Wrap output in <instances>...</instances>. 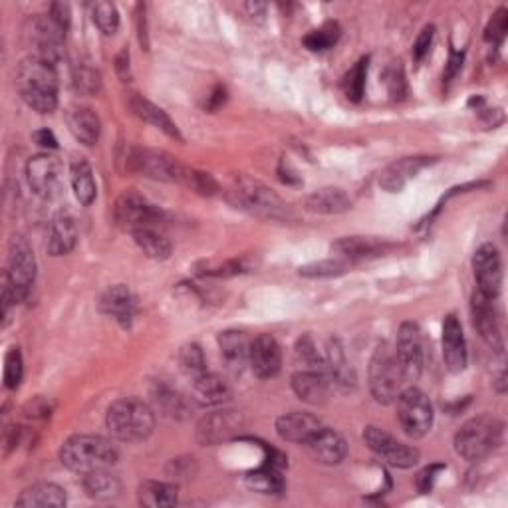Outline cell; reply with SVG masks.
I'll return each instance as SVG.
<instances>
[{
	"label": "cell",
	"mask_w": 508,
	"mask_h": 508,
	"mask_svg": "<svg viewBox=\"0 0 508 508\" xmlns=\"http://www.w3.org/2000/svg\"><path fill=\"white\" fill-rule=\"evenodd\" d=\"M16 90L28 108L52 113L58 106V76L48 62L28 56L16 70Z\"/></svg>",
	"instance_id": "6da1fadb"
},
{
	"label": "cell",
	"mask_w": 508,
	"mask_h": 508,
	"mask_svg": "<svg viewBox=\"0 0 508 508\" xmlns=\"http://www.w3.org/2000/svg\"><path fill=\"white\" fill-rule=\"evenodd\" d=\"M118 459L120 451L116 445L100 435H74L66 439L60 449L62 465L80 474L110 469Z\"/></svg>",
	"instance_id": "7a4b0ae2"
},
{
	"label": "cell",
	"mask_w": 508,
	"mask_h": 508,
	"mask_svg": "<svg viewBox=\"0 0 508 508\" xmlns=\"http://www.w3.org/2000/svg\"><path fill=\"white\" fill-rule=\"evenodd\" d=\"M106 425L118 441L139 443L153 433L155 413L148 403L138 398H123L110 406Z\"/></svg>",
	"instance_id": "3957f363"
},
{
	"label": "cell",
	"mask_w": 508,
	"mask_h": 508,
	"mask_svg": "<svg viewBox=\"0 0 508 508\" xmlns=\"http://www.w3.org/2000/svg\"><path fill=\"white\" fill-rule=\"evenodd\" d=\"M504 425L501 419L491 416H479L466 421L455 435V451L465 461H483L501 447Z\"/></svg>",
	"instance_id": "277c9868"
},
{
	"label": "cell",
	"mask_w": 508,
	"mask_h": 508,
	"mask_svg": "<svg viewBox=\"0 0 508 508\" xmlns=\"http://www.w3.org/2000/svg\"><path fill=\"white\" fill-rule=\"evenodd\" d=\"M369 391L373 399L378 403H393L401 393V386L406 381L403 369L399 366V359L396 356V348H391L388 341L381 344L373 351L369 359Z\"/></svg>",
	"instance_id": "5b68a950"
},
{
	"label": "cell",
	"mask_w": 508,
	"mask_h": 508,
	"mask_svg": "<svg viewBox=\"0 0 508 508\" xmlns=\"http://www.w3.org/2000/svg\"><path fill=\"white\" fill-rule=\"evenodd\" d=\"M233 201L238 209H244L264 219H284L288 209L283 199L261 181L241 175L233 187Z\"/></svg>",
	"instance_id": "8992f818"
},
{
	"label": "cell",
	"mask_w": 508,
	"mask_h": 508,
	"mask_svg": "<svg viewBox=\"0 0 508 508\" xmlns=\"http://www.w3.org/2000/svg\"><path fill=\"white\" fill-rule=\"evenodd\" d=\"M64 34L66 30L58 26L48 14L30 16L24 24V43L30 56L44 60L52 66L64 54Z\"/></svg>",
	"instance_id": "52a82bcc"
},
{
	"label": "cell",
	"mask_w": 508,
	"mask_h": 508,
	"mask_svg": "<svg viewBox=\"0 0 508 508\" xmlns=\"http://www.w3.org/2000/svg\"><path fill=\"white\" fill-rule=\"evenodd\" d=\"M5 274L14 290L18 302H24L30 292H33L36 280V258L23 235L10 236Z\"/></svg>",
	"instance_id": "ba28073f"
},
{
	"label": "cell",
	"mask_w": 508,
	"mask_h": 508,
	"mask_svg": "<svg viewBox=\"0 0 508 508\" xmlns=\"http://www.w3.org/2000/svg\"><path fill=\"white\" fill-rule=\"evenodd\" d=\"M396 403H398L399 425L409 437L421 439L431 431L433 406L429 398L425 396V391L417 388L401 389Z\"/></svg>",
	"instance_id": "9c48e42d"
},
{
	"label": "cell",
	"mask_w": 508,
	"mask_h": 508,
	"mask_svg": "<svg viewBox=\"0 0 508 508\" xmlns=\"http://www.w3.org/2000/svg\"><path fill=\"white\" fill-rule=\"evenodd\" d=\"M128 169L131 173H138L141 177H148L153 181H169L181 183L185 175V165L171 158L169 153L155 151V149H131L128 153Z\"/></svg>",
	"instance_id": "30bf717a"
},
{
	"label": "cell",
	"mask_w": 508,
	"mask_h": 508,
	"mask_svg": "<svg viewBox=\"0 0 508 508\" xmlns=\"http://www.w3.org/2000/svg\"><path fill=\"white\" fill-rule=\"evenodd\" d=\"M113 216H116V223L121 229L133 233L158 225L161 221V211L145 199L143 195L129 189L116 201Z\"/></svg>",
	"instance_id": "8fae6325"
},
{
	"label": "cell",
	"mask_w": 508,
	"mask_h": 508,
	"mask_svg": "<svg viewBox=\"0 0 508 508\" xmlns=\"http://www.w3.org/2000/svg\"><path fill=\"white\" fill-rule=\"evenodd\" d=\"M396 356L406 381H416L425 368V338L416 322H403L398 331Z\"/></svg>",
	"instance_id": "7c38bea8"
},
{
	"label": "cell",
	"mask_w": 508,
	"mask_h": 508,
	"mask_svg": "<svg viewBox=\"0 0 508 508\" xmlns=\"http://www.w3.org/2000/svg\"><path fill=\"white\" fill-rule=\"evenodd\" d=\"M364 441L379 459H383L391 466H398V469H409V466L417 465L419 461V451L416 447L398 441L393 435L379 427H373V425L366 427Z\"/></svg>",
	"instance_id": "4fadbf2b"
},
{
	"label": "cell",
	"mask_w": 508,
	"mask_h": 508,
	"mask_svg": "<svg viewBox=\"0 0 508 508\" xmlns=\"http://www.w3.org/2000/svg\"><path fill=\"white\" fill-rule=\"evenodd\" d=\"M473 271L479 290L486 298H496L503 290V258L499 248L486 243L473 256Z\"/></svg>",
	"instance_id": "5bb4252c"
},
{
	"label": "cell",
	"mask_w": 508,
	"mask_h": 508,
	"mask_svg": "<svg viewBox=\"0 0 508 508\" xmlns=\"http://www.w3.org/2000/svg\"><path fill=\"white\" fill-rule=\"evenodd\" d=\"M243 429V417L236 411L223 409V411H213L209 416H205L201 423L196 425V441L205 447H213L233 439L238 431Z\"/></svg>",
	"instance_id": "9a60e30c"
},
{
	"label": "cell",
	"mask_w": 508,
	"mask_h": 508,
	"mask_svg": "<svg viewBox=\"0 0 508 508\" xmlns=\"http://www.w3.org/2000/svg\"><path fill=\"white\" fill-rule=\"evenodd\" d=\"M248 364H251L254 376L261 379L278 376L280 368H283V351H280L276 338L271 334L256 336L248 350Z\"/></svg>",
	"instance_id": "2e32d148"
},
{
	"label": "cell",
	"mask_w": 508,
	"mask_h": 508,
	"mask_svg": "<svg viewBox=\"0 0 508 508\" xmlns=\"http://www.w3.org/2000/svg\"><path fill=\"white\" fill-rule=\"evenodd\" d=\"M431 163L433 158H427V155H413V158H401L398 161H393L381 171L379 187L388 193H399L406 189V185L411 179L417 177L421 169H425Z\"/></svg>",
	"instance_id": "e0dca14e"
},
{
	"label": "cell",
	"mask_w": 508,
	"mask_h": 508,
	"mask_svg": "<svg viewBox=\"0 0 508 508\" xmlns=\"http://www.w3.org/2000/svg\"><path fill=\"white\" fill-rule=\"evenodd\" d=\"M391 244L388 241L376 236H341L340 241L331 244V253H336L340 261L356 263L386 254Z\"/></svg>",
	"instance_id": "ac0fdd59"
},
{
	"label": "cell",
	"mask_w": 508,
	"mask_h": 508,
	"mask_svg": "<svg viewBox=\"0 0 508 508\" xmlns=\"http://www.w3.org/2000/svg\"><path fill=\"white\" fill-rule=\"evenodd\" d=\"M443 359L451 373H461L466 368V341L459 318L449 314L443 320Z\"/></svg>",
	"instance_id": "d6986e66"
},
{
	"label": "cell",
	"mask_w": 508,
	"mask_h": 508,
	"mask_svg": "<svg viewBox=\"0 0 508 508\" xmlns=\"http://www.w3.org/2000/svg\"><path fill=\"white\" fill-rule=\"evenodd\" d=\"M473 324L479 330L481 338L494 350H503L501 320L494 310V300L486 298L481 292L473 296Z\"/></svg>",
	"instance_id": "ffe728a7"
},
{
	"label": "cell",
	"mask_w": 508,
	"mask_h": 508,
	"mask_svg": "<svg viewBox=\"0 0 508 508\" xmlns=\"http://www.w3.org/2000/svg\"><path fill=\"white\" fill-rule=\"evenodd\" d=\"M322 427L324 425L320 423V419L306 411L284 413V416L278 417L276 421L278 437L283 441L298 443V445H306Z\"/></svg>",
	"instance_id": "44dd1931"
},
{
	"label": "cell",
	"mask_w": 508,
	"mask_h": 508,
	"mask_svg": "<svg viewBox=\"0 0 508 508\" xmlns=\"http://www.w3.org/2000/svg\"><path fill=\"white\" fill-rule=\"evenodd\" d=\"M58 175H60V165L56 158H52L48 153L34 155L26 165V177L30 189L40 196H46V199L54 195V191L58 189Z\"/></svg>",
	"instance_id": "7402d4cb"
},
{
	"label": "cell",
	"mask_w": 508,
	"mask_h": 508,
	"mask_svg": "<svg viewBox=\"0 0 508 508\" xmlns=\"http://www.w3.org/2000/svg\"><path fill=\"white\" fill-rule=\"evenodd\" d=\"M308 453L312 455V459L320 465L334 466L346 459L348 455V443L341 435L334 429L322 427L312 439L306 443Z\"/></svg>",
	"instance_id": "603a6c76"
},
{
	"label": "cell",
	"mask_w": 508,
	"mask_h": 508,
	"mask_svg": "<svg viewBox=\"0 0 508 508\" xmlns=\"http://www.w3.org/2000/svg\"><path fill=\"white\" fill-rule=\"evenodd\" d=\"M330 383L328 373L320 369H300L292 376V391L298 399H302L310 406H322L330 396Z\"/></svg>",
	"instance_id": "cb8c5ba5"
},
{
	"label": "cell",
	"mask_w": 508,
	"mask_h": 508,
	"mask_svg": "<svg viewBox=\"0 0 508 508\" xmlns=\"http://www.w3.org/2000/svg\"><path fill=\"white\" fill-rule=\"evenodd\" d=\"M100 310L106 316L116 318L120 324L129 326L138 314V298L128 286H111L101 294Z\"/></svg>",
	"instance_id": "d4e9b609"
},
{
	"label": "cell",
	"mask_w": 508,
	"mask_h": 508,
	"mask_svg": "<svg viewBox=\"0 0 508 508\" xmlns=\"http://www.w3.org/2000/svg\"><path fill=\"white\" fill-rule=\"evenodd\" d=\"M128 106L133 111V116H138L141 121L161 129L165 136H169L173 139H181V133H179L177 126H175V121L161 108L151 103L148 98L139 96V93H129Z\"/></svg>",
	"instance_id": "484cf974"
},
{
	"label": "cell",
	"mask_w": 508,
	"mask_h": 508,
	"mask_svg": "<svg viewBox=\"0 0 508 508\" xmlns=\"http://www.w3.org/2000/svg\"><path fill=\"white\" fill-rule=\"evenodd\" d=\"M78 243V226L76 221L72 219L68 213H60L54 216L50 226V238H48V253L52 256H66Z\"/></svg>",
	"instance_id": "4316f807"
},
{
	"label": "cell",
	"mask_w": 508,
	"mask_h": 508,
	"mask_svg": "<svg viewBox=\"0 0 508 508\" xmlns=\"http://www.w3.org/2000/svg\"><path fill=\"white\" fill-rule=\"evenodd\" d=\"M68 128L72 131V136L90 148V145H96L100 139L101 121L98 118V113L91 108L78 106L68 111Z\"/></svg>",
	"instance_id": "83f0119b"
},
{
	"label": "cell",
	"mask_w": 508,
	"mask_h": 508,
	"mask_svg": "<svg viewBox=\"0 0 508 508\" xmlns=\"http://www.w3.org/2000/svg\"><path fill=\"white\" fill-rule=\"evenodd\" d=\"M306 209L318 215H341L351 209V199L344 189L326 187L306 196Z\"/></svg>",
	"instance_id": "f1b7e54d"
},
{
	"label": "cell",
	"mask_w": 508,
	"mask_h": 508,
	"mask_svg": "<svg viewBox=\"0 0 508 508\" xmlns=\"http://www.w3.org/2000/svg\"><path fill=\"white\" fill-rule=\"evenodd\" d=\"M66 491L62 486L54 483H36L33 486H28L16 499V506H66Z\"/></svg>",
	"instance_id": "f546056e"
},
{
	"label": "cell",
	"mask_w": 508,
	"mask_h": 508,
	"mask_svg": "<svg viewBox=\"0 0 508 508\" xmlns=\"http://www.w3.org/2000/svg\"><path fill=\"white\" fill-rule=\"evenodd\" d=\"M193 396L201 406H221L231 398V389L216 373L206 369L203 376L191 379Z\"/></svg>",
	"instance_id": "4dcf8cb0"
},
{
	"label": "cell",
	"mask_w": 508,
	"mask_h": 508,
	"mask_svg": "<svg viewBox=\"0 0 508 508\" xmlns=\"http://www.w3.org/2000/svg\"><path fill=\"white\" fill-rule=\"evenodd\" d=\"M70 181H72V189H74L76 199L81 205L88 206V205H91L93 201H96V195H98L96 179H93L91 165L84 158L72 161Z\"/></svg>",
	"instance_id": "1f68e13d"
},
{
	"label": "cell",
	"mask_w": 508,
	"mask_h": 508,
	"mask_svg": "<svg viewBox=\"0 0 508 508\" xmlns=\"http://www.w3.org/2000/svg\"><path fill=\"white\" fill-rule=\"evenodd\" d=\"M138 501L141 506H148V508L175 506L179 501V493H177V486L171 483L145 481L138 489Z\"/></svg>",
	"instance_id": "d6a6232c"
},
{
	"label": "cell",
	"mask_w": 508,
	"mask_h": 508,
	"mask_svg": "<svg viewBox=\"0 0 508 508\" xmlns=\"http://www.w3.org/2000/svg\"><path fill=\"white\" fill-rule=\"evenodd\" d=\"M244 483L251 491L261 493V494H280L284 493V476L283 469L264 463L258 469L246 473Z\"/></svg>",
	"instance_id": "836d02e7"
},
{
	"label": "cell",
	"mask_w": 508,
	"mask_h": 508,
	"mask_svg": "<svg viewBox=\"0 0 508 508\" xmlns=\"http://www.w3.org/2000/svg\"><path fill=\"white\" fill-rule=\"evenodd\" d=\"M324 366H326V373L331 381L340 383V386H351L356 381L354 378V369L350 368V361L346 358V351L341 348V344L338 340H331L326 350V358H324Z\"/></svg>",
	"instance_id": "e575fe53"
},
{
	"label": "cell",
	"mask_w": 508,
	"mask_h": 508,
	"mask_svg": "<svg viewBox=\"0 0 508 508\" xmlns=\"http://www.w3.org/2000/svg\"><path fill=\"white\" fill-rule=\"evenodd\" d=\"M219 348L221 356L226 364L233 369H241L248 361V350H251V341L246 340L243 331L226 330L219 336Z\"/></svg>",
	"instance_id": "d590c367"
},
{
	"label": "cell",
	"mask_w": 508,
	"mask_h": 508,
	"mask_svg": "<svg viewBox=\"0 0 508 508\" xmlns=\"http://www.w3.org/2000/svg\"><path fill=\"white\" fill-rule=\"evenodd\" d=\"M131 235H133V241H136V244L141 248V253L151 258V261H165V258L171 256L173 246L169 243V238L155 229V226L133 231Z\"/></svg>",
	"instance_id": "8d00e7d4"
},
{
	"label": "cell",
	"mask_w": 508,
	"mask_h": 508,
	"mask_svg": "<svg viewBox=\"0 0 508 508\" xmlns=\"http://www.w3.org/2000/svg\"><path fill=\"white\" fill-rule=\"evenodd\" d=\"M84 491L88 493L90 499L111 501L120 496L121 483L116 474H110L108 469H101L84 474Z\"/></svg>",
	"instance_id": "74e56055"
},
{
	"label": "cell",
	"mask_w": 508,
	"mask_h": 508,
	"mask_svg": "<svg viewBox=\"0 0 508 508\" xmlns=\"http://www.w3.org/2000/svg\"><path fill=\"white\" fill-rule=\"evenodd\" d=\"M153 401L163 411V416L173 419H185L187 413H189V403L179 391L169 388L168 383H158L153 388Z\"/></svg>",
	"instance_id": "f35d334b"
},
{
	"label": "cell",
	"mask_w": 508,
	"mask_h": 508,
	"mask_svg": "<svg viewBox=\"0 0 508 508\" xmlns=\"http://www.w3.org/2000/svg\"><path fill=\"white\" fill-rule=\"evenodd\" d=\"M341 36V28L338 23H326L320 28L312 30L306 38H304V46L310 52H326L331 46H336V43Z\"/></svg>",
	"instance_id": "ab89813d"
},
{
	"label": "cell",
	"mask_w": 508,
	"mask_h": 508,
	"mask_svg": "<svg viewBox=\"0 0 508 508\" xmlns=\"http://www.w3.org/2000/svg\"><path fill=\"white\" fill-rule=\"evenodd\" d=\"M368 68H369V58H361L356 62V66L351 68L346 78H344V93L348 100L359 101L364 98L366 91V80H368Z\"/></svg>",
	"instance_id": "60d3db41"
},
{
	"label": "cell",
	"mask_w": 508,
	"mask_h": 508,
	"mask_svg": "<svg viewBox=\"0 0 508 508\" xmlns=\"http://www.w3.org/2000/svg\"><path fill=\"white\" fill-rule=\"evenodd\" d=\"M90 14L93 24H96L103 34H113L120 26V13L116 5L111 3H96L90 5Z\"/></svg>",
	"instance_id": "b9f144b4"
},
{
	"label": "cell",
	"mask_w": 508,
	"mask_h": 508,
	"mask_svg": "<svg viewBox=\"0 0 508 508\" xmlns=\"http://www.w3.org/2000/svg\"><path fill=\"white\" fill-rule=\"evenodd\" d=\"M179 364L183 373L189 379H195L203 376L206 371V361H205V354L203 350L196 344H187L181 348L179 351Z\"/></svg>",
	"instance_id": "7bdbcfd3"
},
{
	"label": "cell",
	"mask_w": 508,
	"mask_h": 508,
	"mask_svg": "<svg viewBox=\"0 0 508 508\" xmlns=\"http://www.w3.org/2000/svg\"><path fill=\"white\" fill-rule=\"evenodd\" d=\"M350 263L340 261V258H334V261H320V263H312L306 266H300V274L308 276V278H330V276H338L344 274L348 271Z\"/></svg>",
	"instance_id": "ee69618b"
},
{
	"label": "cell",
	"mask_w": 508,
	"mask_h": 508,
	"mask_svg": "<svg viewBox=\"0 0 508 508\" xmlns=\"http://www.w3.org/2000/svg\"><path fill=\"white\" fill-rule=\"evenodd\" d=\"M24 376V361L18 348H10L5 356V386L16 389Z\"/></svg>",
	"instance_id": "f6af8a7d"
},
{
	"label": "cell",
	"mask_w": 508,
	"mask_h": 508,
	"mask_svg": "<svg viewBox=\"0 0 508 508\" xmlns=\"http://www.w3.org/2000/svg\"><path fill=\"white\" fill-rule=\"evenodd\" d=\"M181 183L187 185V187H191L195 193L205 195V196H211V195H215L216 189H219V187H216V181L211 177L209 173L195 171V169H189V168L185 169Z\"/></svg>",
	"instance_id": "bcb514c9"
},
{
	"label": "cell",
	"mask_w": 508,
	"mask_h": 508,
	"mask_svg": "<svg viewBox=\"0 0 508 508\" xmlns=\"http://www.w3.org/2000/svg\"><path fill=\"white\" fill-rule=\"evenodd\" d=\"M506 30H508V10L499 8L491 16L489 24H486V28H484V40L491 44L501 46L504 36H506Z\"/></svg>",
	"instance_id": "7dc6e473"
},
{
	"label": "cell",
	"mask_w": 508,
	"mask_h": 508,
	"mask_svg": "<svg viewBox=\"0 0 508 508\" xmlns=\"http://www.w3.org/2000/svg\"><path fill=\"white\" fill-rule=\"evenodd\" d=\"M100 74L90 66H78L74 70V86L78 91L86 93V96H93L100 91Z\"/></svg>",
	"instance_id": "c3c4849f"
},
{
	"label": "cell",
	"mask_w": 508,
	"mask_h": 508,
	"mask_svg": "<svg viewBox=\"0 0 508 508\" xmlns=\"http://www.w3.org/2000/svg\"><path fill=\"white\" fill-rule=\"evenodd\" d=\"M433 38H435V26H425L421 33H419L416 44H413V50H411L413 60L421 62L425 56L429 54L431 44H433Z\"/></svg>",
	"instance_id": "681fc988"
},
{
	"label": "cell",
	"mask_w": 508,
	"mask_h": 508,
	"mask_svg": "<svg viewBox=\"0 0 508 508\" xmlns=\"http://www.w3.org/2000/svg\"><path fill=\"white\" fill-rule=\"evenodd\" d=\"M445 471V465H431L427 469H423L417 476V489L419 493H429L433 489L435 481H437L439 473Z\"/></svg>",
	"instance_id": "f907efd6"
},
{
	"label": "cell",
	"mask_w": 508,
	"mask_h": 508,
	"mask_svg": "<svg viewBox=\"0 0 508 508\" xmlns=\"http://www.w3.org/2000/svg\"><path fill=\"white\" fill-rule=\"evenodd\" d=\"M388 86L393 98H403L406 93V81H403V70L401 66H393L388 72Z\"/></svg>",
	"instance_id": "816d5d0a"
},
{
	"label": "cell",
	"mask_w": 508,
	"mask_h": 508,
	"mask_svg": "<svg viewBox=\"0 0 508 508\" xmlns=\"http://www.w3.org/2000/svg\"><path fill=\"white\" fill-rule=\"evenodd\" d=\"M24 413H26V417H34V419L48 417L52 413V403L44 398H36L24 407Z\"/></svg>",
	"instance_id": "f5cc1de1"
},
{
	"label": "cell",
	"mask_w": 508,
	"mask_h": 508,
	"mask_svg": "<svg viewBox=\"0 0 508 508\" xmlns=\"http://www.w3.org/2000/svg\"><path fill=\"white\" fill-rule=\"evenodd\" d=\"M48 16L54 20V23L62 28H68L70 26V6L64 5V3H54V5H50L48 8Z\"/></svg>",
	"instance_id": "db71d44e"
},
{
	"label": "cell",
	"mask_w": 508,
	"mask_h": 508,
	"mask_svg": "<svg viewBox=\"0 0 508 508\" xmlns=\"http://www.w3.org/2000/svg\"><path fill=\"white\" fill-rule=\"evenodd\" d=\"M34 141L40 145V148H44V149H56L58 148V139H56V136L50 129H38L34 133Z\"/></svg>",
	"instance_id": "11a10c76"
},
{
	"label": "cell",
	"mask_w": 508,
	"mask_h": 508,
	"mask_svg": "<svg viewBox=\"0 0 508 508\" xmlns=\"http://www.w3.org/2000/svg\"><path fill=\"white\" fill-rule=\"evenodd\" d=\"M461 66H463V56L461 54H451V58H449V64H447V70H445V80L447 81H451L455 76H457V72L461 70Z\"/></svg>",
	"instance_id": "9f6ffc18"
},
{
	"label": "cell",
	"mask_w": 508,
	"mask_h": 508,
	"mask_svg": "<svg viewBox=\"0 0 508 508\" xmlns=\"http://www.w3.org/2000/svg\"><path fill=\"white\" fill-rule=\"evenodd\" d=\"M225 100H226V91H225V88L219 86L213 91V96L209 98V110H216L221 106V103H225Z\"/></svg>",
	"instance_id": "6f0895ef"
}]
</instances>
